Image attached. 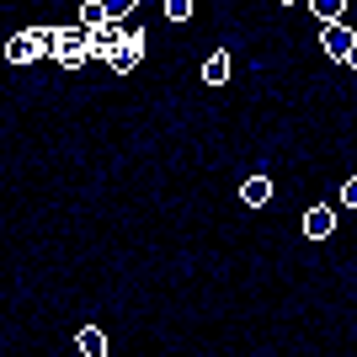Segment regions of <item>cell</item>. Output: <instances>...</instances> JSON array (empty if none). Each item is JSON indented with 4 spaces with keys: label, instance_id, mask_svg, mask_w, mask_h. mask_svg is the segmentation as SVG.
I'll use <instances>...</instances> for the list:
<instances>
[{
    "label": "cell",
    "instance_id": "9c48e42d",
    "mask_svg": "<svg viewBox=\"0 0 357 357\" xmlns=\"http://www.w3.org/2000/svg\"><path fill=\"white\" fill-rule=\"evenodd\" d=\"M240 203H245V208H261V203H272V181H267V176H251L245 187H240Z\"/></svg>",
    "mask_w": 357,
    "mask_h": 357
},
{
    "label": "cell",
    "instance_id": "3957f363",
    "mask_svg": "<svg viewBox=\"0 0 357 357\" xmlns=\"http://www.w3.org/2000/svg\"><path fill=\"white\" fill-rule=\"evenodd\" d=\"M320 48H326V59L347 64V59H352V48H357V32L347 27V22H336V27H326V32H320Z\"/></svg>",
    "mask_w": 357,
    "mask_h": 357
},
{
    "label": "cell",
    "instance_id": "9a60e30c",
    "mask_svg": "<svg viewBox=\"0 0 357 357\" xmlns=\"http://www.w3.org/2000/svg\"><path fill=\"white\" fill-rule=\"evenodd\" d=\"M347 64H352V70H357V48H352V59H347Z\"/></svg>",
    "mask_w": 357,
    "mask_h": 357
},
{
    "label": "cell",
    "instance_id": "5b68a950",
    "mask_svg": "<svg viewBox=\"0 0 357 357\" xmlns=\"http://www.w3.org/2000/svg\"><path fill=\"white\" fill-rule=\"evenodd\" d=\"M144 48H149V38L139 27H128V43H123V54L112 59V70H118V75H134L139 64H144Z\"/></svg>",
    "mask_w": 357,
    "mask_h": 357
},
{
    "label": "cell",
    "instance_id": "30bf717a",
    "mask_svg": "<svg viewBox=\"0 0 357 357\" xmlns=\"http://www.w3.org/2000/svg\"><path fill=\"white\" fill-rule=\"evenodd\" d=\"M310 11L320 16L326 27H336V22H342V16H347V0H310Z\"/></svg>",
    "mask_w": 357,
    "mask_h": 357
},
{
    "label": "cell",
    "instance_id": "277c9868",
    "mask_svg": "<svg viewBox=\"0 0 357 357\" xmlns=\"http://www.w3.org/2000/svg\"><path fill=\"white\" fill-rule=\"evenodd\" d=\"M123 43H128V32H123V27H96V32H91V59L112 64L123 54Z\"/></svg>",
    "mask_w": 357,
    "mask_h": 357
},
{
    "label": "cell",
    "instance_id": "7a4b0ae2",
    "mask_svg": "<svg viewBox=\"0 0 357 357\" xmlns=\"http://www.w3.org/2000/svg\"><path fill=\"white\" fill-rule=\"evenodd\" d=\"M38 54H54V32L48 27H27V32H16L11 43H6V59L11 64H32Z\"/></svg>",
    "mask_w": 357,
    "mask_h": 357
},
{
    "label": "cell",
    "instance_id": "7c38bea8",
    "mask_svg": "<svg viewBox=\"0 0 357 357\" xmlns=\"http://www.w3.org/2000/svg\"><path fill=\"white\" fill-rule=\"evenodd\" d=\"M123 16H134V0H112V6H107V22H112V27H118Z\"/></svg>",
    "mask_w": 357,
    "mask_h": 357
},
{
    "label": "cell",
    "instance_id": "4fadbf2b",
    "mask_svg": "<svg viewBox=\"0 0 357 357\" xmlns=\"http://www.w3.org/2000/svg\"><path fill=\"white\" fill-rule=\"evenodd\" d=\"M165 16H171V22H187V16H192V0H165Z\"/></svg>",
    "mask_w": 357,
    "mask_h": 357
},
{
    "label": "cell",
    "instance_id": "5bb4252c",
    "mask_svg": "<svg viewBox=\"0 0 357 357\" xmlns=\"http://www.w3.org/2000/svg\"><path fill=\"white\" fill-rule=\"evenodd\" d=\"M336 203H342V208H357V176H352V181H342V192H336Z\"/></svg>",
    "mask_w": 357,
    "mask_h": 357
},
{
    "label": "cell",
    "instance_id": "52a82bcc",
    "mask_svg": "<svg viewBox=\"0 0 357 357\" xmlns=\"http://www.w3.org/2000/svg\"><path fill=\"white\" fill-rule=\"evenodd\" d=\"M304 235H310V240H326V235H336V213H331L326 203H320V208H310V213H304Z\"/></svg>",
    "mask_w": 357,
    "mask_h": 357
},
{
    "label": "cell",
    "instance_id": "8fae6325",
    "mask_svg": "<svg viewBox=\"0 0 357 357\" xmlns=\"http://www.w3.org/2000/svg\"><path fill=\"white\" fill-rule=\"evenodd\" d=\"M80 27H86V32L112 27V22H107V6H102V0H86V6H80Z\"/></svg>",
    "mask_w": 357,
    "mask_h": 357
},
{
    "label": "cell",
    "instance_id": "6da1fadb",
    "mask_svg": "<svg viewBox=\"0 0 357 357\" xmlns=\"http://www.w3.org/2000/svg\"><path fill=\"white\" fill-rule=\"evenodd\" d=\"M54 59L64 64V70H80V64L91 59V32L75 22V27H59L54 32Z\"/></svg>",
    "mask_w": 357,
    "mask_h": 357
},
{
    "label": "cell",
    "instance_id": "ba28073f",
    "mask_svg": "<svg viewBox=\"0 0 357 357\" xmlns=\"http://www.w3.org/2000/svg\"><path fill=\"white\" fill-rule=\"evenodd\" d=\"M229 70H235L229 48H213L208 59H203V80H208V86H224V80H229Z\"/></svg>",
    "mask_w": 357,
    "mask_h": 357
},
{
    "label": "cell",
    "instance_id": "8992f818",
    "mask_svg": "<svg viewBox=\"0 0 357 357\" xmlns=\"http://www.w3.org/2000/svg\"><path fill=\"white\" fill-rule=\"evenodd\" d=\"M75 352L80 357H107V331L102 326H80L75 331Z\"/></svg>",
    "mask_w": 357,
    "mask_h": 357
}]
</instances>
